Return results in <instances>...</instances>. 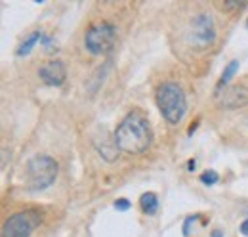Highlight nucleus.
<instances>
[{"label": "nucleus", "instance_id": "obj_1", "mask_svg": "<svg viewBox=\"0 0 248 237\" xmlns=\"http://www.w3.org/2000/svg\"><path fill=\"white\" fill-rule=\"evenodd\" d=\"M151 144L153 128L140 111L128 113L115 130V146L128 155H140L147 151Z\"/></svg>", "mask_w": 248, "mask_h": 237}, {"label": "nucleus", "instance_id": "obj_2", "mask_svg": "<svg viewBox=\"0 0 248 237\" xmlns=\"http://www.w3.org/2000/svg\"><path fill=\"white\" fill-rule=\"evenodd\" d=\"M156 107L166 122H182L187 111V98L184 88L176 83H162L156 90Z\"/></svg>", "mask_w": 248, "mask_h": 237}, {"label": "nucleus", "instance_id": "obj_3", "mask_svg": "<svg viewBox=\"0 0 248 237\" xmlns=\"http://www.w3.org/2000/svg\"><path fill=\"white\" fill-rule=\"evenodd\" d=\"M60 172L56 159L50 155H34L27 163V187L32 191H44L54 186Z\"/></svg>", "mask_w": 248, "mask_h": 237}, {"label": "nucleus", "instance_id": "obj_4", "mask_svg": "<svg viewBox=\"0 0 248 237\" xmlns=\"http://www.w3.org/2000/svg\"><path fill=\"white\" fill-rule=\"evenodd\" d=\"M115 40H117V25L111 21H99L84 33V48L92 56L109 52Z\"/></svg>", "mask_w": 248, "mask_h": 237}, {"label": "nucleus", "instance_id": "obj_5", "mask_svg": "<svg viewBox=\"0 0 248 237\" xmlns=\"http://www.w3.org/2000/svg\"><path fill=\"white\" fill-rule=\"evenodd\" d=\"M189 44L195 50H206L214 44L216 40V25L210 14H199L191 19L189 25Z\"/></svg>", "mask_w": 248, "mask_h": 237}, {"label": "nucleus", "instance_id": "obj_6", "mask_svg": "<svg viewBox=\"0 0 248 237\" xmlns=\"http://www.w3.org/2000/svg\"><path fill=\"white\" fill-rule=\"evenodd\" d=\"M42 216L36 210H21L12 214L4 226H2V236L0 237H31L34 228L40 224Z\"/></svg>", "mask_w": 248, "mask_h": 237}, {"label": "nucleus", "instance_id": "obj_7", "mask_svg": "<svg viewBox=\"0 0 248 237\" xmlns=\"http://www.w3.org/2000/svg\"><path fill=\"white\" fill-rule=\"evenodd\" d=\"M38 79L48 85V86H62L67 79V69L62 59H52L46 61L44 65H40L38 69Z\"/></svg>", "mask_w": 248, "mask_h": 237}, {"label": "nucleus", "instance_id": "obj_8", "mask_svg": "<svg viewBox=\"0 0 248 237\" xmlns=\"http://www.w3.org/2000/svg\"><path fill=\"white\" fill-rule=\"evenodd\" d=\"M248 103V88L245 86H231L227 92L221 94L219 105L225 109H239Z\"/></svg>", "mask_w": 248, "mask_h": 237}, {"label": "nucleus", "instance_id": "obj_9", "mask_svg": "<svg viewBox=\"0 0 248 237\" xmlns=\"http://www.w3.org/2000/svg\"><path fill=\"white\" fill-rule=\"evenodd\" d=\"M237 71H239V59H231V61L225 65V69H223V73H221V77H219V81H217V85H216L217 96L221 94V88H225V86L231 83V79L237 75Z\"/></svg>", "mask_w": 248, "mask_h": 237}, {"label": "nucleus", "instance_id": "obj_10", "mask_svg": "<svg viewBox=\"0 0 248 237\" xmlns=\"http://www.w3.org/2000/svg\"><path fill=\"white\" fill-rule=\"evenodd\" d=\"M42 36H44V33H42V31H32L31 34H27V36H25V40L17 46L16 56H17V58H23V56L31 54V50L34 48V44H36V42H40V40H42Z\"/></svg>", "mask_w": 248, "mask_h": 237}, {"label": "nucleus", "instance_id": "obj_11", "mask_svg": "<svg viewBox=\"0 0 248 237\" xmlns=\"http://www.w3.org/2000/svg\"><path fill=\"white\" fill-rule=\"evenodd\" d=\"M140 207L143 210V214H147V216L155 214L156 210H158V197H156V193H153V191L143 193L140 197Z\"/></svg>", "mask_w": 248, "mask_h": 237}, {"label": "nucleus", "instance_id": "obj_12", "mask_svg": "<svg viewBox=\"0 0 248 237\" xmlns=\"http://www.w3.org/2000/svg\"><path fill=\"white\" fill-rule=\"evenodd\" d=\"M201 182L204 186H216L217 182H219V174H217L216 170H204L201 174Z\"/></svg>", "mask_w": 248, "mask_h": 237}, {"label": "nucleus", "instance_id": "obj_13", "mask_svg": "<svg viewBox=\"0 0 248 237\" xmlns=\"http://www.w3.org/2000/svg\"><path fill=\"white\" fill-rule=\"evenodd\" d=\"M199 220V214H191V216H187L186 218V222H184V237H189V230H191V224L193 222H197Z\"/></svg>", "mask_w": 248, "mask_h": 237}, {"label": "nucleus", "instance_id": "obj_14", "mask_svg": "<svg viewBox=\"0 0 248 237\" xmlns=\"http://www.w3.org/2000/svg\"><path fill=\"white\" fill-rule=\"evenodd\" d=\"M248 6V2H237V0H227L225 4H223V8L225 10H241V8H245Z\"/></svg>", "mask_w": 248, "mask_h": 237}, {"label": "nucleus", "instance_id": "obj_15", "mask_svg": "<svg viewBox=\"0 0 248 237\" xmlns=\"http://www.w3.org/2000/svg\"><path fill=\"white\" fill-rule=\"evenodd\" d=\"M130 207H132V203H130L128 199H124V197H121V199H117V201H115V208H117L119 212H126Z\"/></svg>", "mask_w": 248, "mask_h": 237}, {"label": "nucleus", "instance_id": "obj_16", "mask_svg": "<svg viewBox=\"0 0 248 237\" xmlns=\"http://www.w3.org/2000/svg\"><path fill=\"white\" fill-rule=\"evenodd\" d=\"M40 42H42V46L46 48V52H52V50H54V38H52V36H48L46 33H44V36H42V40H40Z\"/></svg>", "mask_w": 248, "mask_h": 237}, {"label": "nucleus", "instance_id": "obj_17", "mask_svg": "<svg viewBox=\"0 0 248 237\" xmlns=\"http://www.w3.org/2000/svg\"><path fill=\"white\" fill-rule=\"evenodd\" d=\"M239 232H241V234H243V236H245V237H248V218H247V220H245V222H243V224H241V228H239Z\"/></svg>", "mask_w": 248, "mask_h": 237}, {"label": "nucleus", "instance_id": "obj_18", "mask_svg": "<svg viewBox=\"0 0 248 237\" xmlns=\"http://www.w3.org/2000/svg\"><path fill=\"white\" fill-rule=\"evenodd\" d=\"M197 124H199V122H193V124L189 126V130H187V136H191V134H193V132L197 130Z\"/></svg>", "mask_w": 248, "mask_h": 237}, {"label": "nucleus", "instance_id": "obj_19", "mask_svg": "<svg viewBox=\"0 0 248 237\" xmlns=\"http://www.w3.org/2000/svg\"><path fill=\"white\" fill-rule=\"evenodd\" d=\"M195 165H197V163H195V159H191V161L187 163V169H189V170L193 172V169H195Z\"/></svg>", "mask_w": 248, "mask_h": 237}, {"label": "nucleus", "instance_id": "obj_20", "mask_svg": "<svg viewBox=\"0 0 248 237\" xmlns=\"http://www.w3.org/2000/svg\"><path fill=\"white\" fill-rule=\"evenodd\" d=\"M212 237H223V232H221V230H214V232H212Z\"/></svg>", "mask_w": 248, "mask_h": 237}, {"label": "nucleus", "instance_id": "obj_21", "mask_svg": "<svg viewBox=\"0 0 248 237\" xmlns=\"http://www.w3.org/2000/svg\"><path fill=\"white\" fill-rule=\"evenodd\" d=\"M247 29H248V19H247Z\"/></svg>", "mask_w": 248, "mask_h": 237}]
</instances>
